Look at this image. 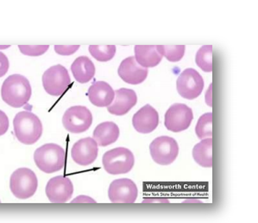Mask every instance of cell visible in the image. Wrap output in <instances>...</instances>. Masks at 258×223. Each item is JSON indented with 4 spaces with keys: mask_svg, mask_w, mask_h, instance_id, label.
Returning a JSON list of instances; mask_svg holds the SVG:
<instances>
[{
    "mask_svg": "<svg viewBox=\"0 0 258 223\" xmlns=\"http://www.w3.org/2000/svg\"><path fill=\"white\" fill-rule=\"evenodd\" d=\"M16 138L24 145H33L42 137V121L30 111L19 112L13 120Z\"/></svg>",
    "mask_w": 258,
    "mask_h": 223,
    "instance_id": "cell-2",
    "label": "cell"
},
{
    "mask_svg": "<svg viewBox=\"0 0 258 223\" xmlns=\"http://www.w3.org/2000/svg\"><path fill=\"white\" fill-rule=\"evenodd\" d=\"M119 128L114 122L106 121L99 124L93 131V139L99 146H108L117 141L119 137Z\"/></svg>",
    "mask_w": 258,
    "mask_h": 223,
    "instance_id": "cell-18",
    "label": "cell"
},
{
    "mask_svg": "<svg viewBox=\"0 0 258 223\" xmlns=\"http://www.w3.org/2000/svg\"><path fill=\"white\" fill-rule=\"evenodd\" d=\"M157 51L162 54V58L171 63H176L181 60L185 54L186 46L185 45H157Z\"/></svg>",
    "mask_w": 258,
    "mask_h": 223,
    "instance_id": "cell-24",
    "label": "cell"
},
{
    "mask_svg": "<svg viewBox=\"0 0 258 223\" xmlns=\"http://www.w3.org/2000/svg\"><path fill=\"white\" fill-rule=\"evenodd\" d=\"M117 74L123 82L128 84L138 85L146 80L149 70L140 66L134 57H130L122 61Z\"/></svg>",
    "mask_w": 258,
    "mask_h": 223,
    "instance_id": "cell-15",
    "label": "cell"
},
{
    "mask_svg": "<svg viewBox=\"0 0 258 223\" xmlns=\"http://www.w3.org/2000/svg\"><path fill=\"white\" fill-rule=\"evenodd\" d=\"M54 51L60 55H71L80 48V45H55Z\"/></svg>",
    "mask_w": 258,
    "mask_h": 223,
    "instance_id": "cell-27",
    "label": "cell"
},
{
    "mask_svg": "<svg viewBox=\"0 0 258 223\" xmlns=\"http://www.w3.org/2000/svg\"><path fill=\"white\" fill-rule=\"evenodd\" d=\"M38 180L35 172L26 167L16 170L10 178V189L18 199H29L36 194Z\"/></svg>",
    "mask_w": 258,
    "mask_h": 223,
    "instance_id": "cell-4",
    "label": "cell"
},
{
    "mask_svg": "<svg viewBox=\"0 0 258 223\" xmlns=\"http://www.w3.org/2000/svg\"><path fill=\"white\" fill-rule=\"evenodd\" d=\"M153 202H157V203H169V201L168 199H166V198H160V197H157V198H155V197H150V198H144V201H143V203H153Z\"/></svg>",
    "mask_w": 258,
    "mask_h": 223,
    "instance_id": "cell-31",
    "label": "cell"
},
{
    "mask_svg": "<svg viewBox=\"0 0 258 223\" xmlns=\"http://www.w3.org/2000/svg\"><path fill=\"white\" fill-rule=\"evenodd\" d=\"M71 202L72 203H81V202H92V203H95L96 202H95V200L91 198L89 196H80L73 200Z\"/></svg>",
    "mask_w": 258,
    "mask_h": 223,
    "instance_id": "cell-30",
    "label": "cell"
},
{
    "mask_svg": "<svg viewBox=\"0 0 258 223\" xmlns=\"http://www.w3.org/2000/svg\"><path fill=\"white\" fill-rule=\"evenodd\" d=\"M71 71L77 82L85 84L94 77L95 66L87 57H80L73 63Z\"/></svg>",
    "mask_w": 258,
    "mask_h": 223,
    "instance_id": "cell-20",
    "label": "cell"
},
{
    "mask_svg": "<svg viewBox=\"0 0 258 223\" xmlns=\"http://www.w3.org/2000/svg\"><path fill=\"white\" fill-rule=\"evenodd\" d=\"M138 195L137 185L129 178L116 179L109 187V199L114 203H134Z\"/></svg>",
    "mask_w": 258,
    "mask_h": 223,
    "instance_id": "cell-11",
    "label": "cell"
},
{
    "mask_svg": "<svg viewBox=\"0 0 258 223\" xmlns=\"http://www.w3.org/2000/svg\"><path fill=\"white\" fill-rule=\"evenodd\" d=\"M92 123L93 115L84 106H71L62 117L64 128L71 133H84L90 128Z\"/></svg>",
    "mask_w": 258,
    "mask_h": 223,
    "instance_id": "cell-8",
    "label": "cell"
},
{
    "mask_svg": "<svg viewBox=\"0 0 258 223\" xmlns=\"http://www.w3.org/2000/svg\"><path fill=\"white\" fill-rule=\"evenodd\" d=\"M88 49L94 59L102 63L111 60L116 54L115 45H90Z\"/></svg>",
    "mask_w": 258,
    "mask_h": 223,
    "instance_id": "cell-25",
    "label": "cell"
},
{
    "mask_svg": "<svg viewBox=\"0 0 258 223\" xmlns=\"http://www.w3.org/2000/svg\"><path fill=\"white\" fill-rule=\"evenodd\" d=\"M46 195L49 202L64 203L69 202L74 193V185L69 178L57 176L51 178L46 185Z\"/></svg>",
    "mask_w": 258,
    "mask_h": 223,
    "instance_id": "cell-12",
    "label": "cell"
},
{
    "mask_svg": "<svg viewBox=\"0 0 258 223\" xmlns=\"http://www.w3.org/2000/svg\"><path fill=\"white\" fill-rule=\"evenodd\" d=\"M98 146L96 141L89 137L80 139L73 145L71 150L73 160L79 165H90L98 157Z\"/></svg>",
    "mask_w": 258,
    "mask_h": 223,
    "instance_id": "cell-13",
    "label": "cell"
},
{
    "mask_svg": "<svg viewBox=\"0 0 258 223\" xmlns=\"http://www.w3.org/2000/svg\"><path fill=\"white\" fill-rule=\"evenodd\" d=\"M34 161L40 171L51 174L63 169L66 151L59 145L49 143L40 146L34 152Z\"/></svg>",
    "mask_w": 258,
    "mask_h": 223,
    "instance_id": "cell-3",
    "label": "cell"
},
{
    "mask_svg": "<svg viewBox=\"0 0 258 223\" xmlns=\"http://www.w3.org/2000/svg\"><path fill=\"white\" fill-rule=\"evenodd\" d=\"M135 58L143 68H153L162 62V55L157 51L156 45H136Z\"/></svg>",
    "mask_w": 258,
    "mask_h": 223,
    "instance_id": "cell-19",
    "label": "cell"
},
{
    "mask_svg": "<svg viewBox=\"0 0 258 223\" xmlns=\"http://www.w3.org/2000/svg\"><path fill=\"white\" fill-rule=\"evenodd\" d=\"M10 68L9 60L6 54L0 51V78L6 76Z\"/></svg>",
    "mask_w": 258,
    "mask_h": 223,
    "instance_id": "cell-29",
    "label": "cell"
},
{
    "mask_svg": "<svg viewBox=\"0 0 258 223\" xmlns=\"http://www.w3.org/2000/svg\"><path fill=\"white\" fill-rule=\"evenodd\" d=\"M32 94L30 82L22 75H12L3 82L1 97L5 102L14 108H20L27 104Z\"/></svg>",
    "mask_w": 258,
    "mask_h": 223,
    "instance_id": "cell-1",
    "label": "cell"
},
{
    "mask_svg": "<svg viewBox=\"0 0 258 223\" xmlns=\"http://www.w3.org/2000/svg\"><path fill=\"white\" fill-rule=\"evenodd\" d=\"M195 63L204 72H212L213 71V46H202L196 54Z\"/></svg>",
    "mask_w": 258,
    "mask_h": 223,
    "instance_id": "cell-22",
    "label": "cell"
},
{
    "mask_svg": "<svg viewBox=\"0 0 258 223\" xmlns=\"http://www.w3.org/2000/svg\"><path fill=\"white\" fill-rule=\"evenodd\" d=\"M192 157L199 165L205 168L213 166V139H202L192 149Z\"/></svg>",
    "mask_w": 258,
    "mask_h": 223,
    "instance_id": "cell-21",
    "label": "cell"
},
{
    "mask_svg": "<svg viewBox=\"0 0 258 223\" xmlns=\"http://www.w3.org/2000/svg\"><path fill=\"white\" fill-rule=\"evenodd\" d=\"M87 96L94 106L105 107L110 106L114 100L115 91L107 82L99 81L93 82L88 89Z\"/></svg>",
    "mask_w": 258,
    "mask_h": 223,
    "instance_id": "cell-17",
    "label": "cell"
},
{
    "mask_svg": "<svg viewBox=\"0 0 258 223\" xmlns=\"http://www.w3.org/2000/svg\"><path fill=\"white\" fill-rule=\"evenodd\" d=\"M212 94H213V84L210 85V87L207 89V94H206V102L210 107L213 106V95Z\"/></svg>",
    "mask_w": 258,
    "mask_h": 223,
    "instance_id": "cell-32",
    "label": "cell"
},
{
    "mask_svg": "<svg viewBox=\"0 0 258 223\" xmlns=\"http://www.w3.org/2000/svg\"><path fill=\"white\" fill-rule=\"evenodd\" d=\"M195 133L200 139L212 138L213 136V113H207L199 119Z\"/></svg>",
    "mask_w": 258,
    "mask_h": 223,
    "instance_id": "cell-23",
    "label": "cell"
},
{
    "mask_svg": "<svg viewBox=\"0 0 258 223\" xmlns=\"http://www.w3.org/2000/svg\"><path fill=\"white\" fill-rule=\"evenodd\" d=\"M132 125L139 133H152L159 125V115L150 105H145L134 115L132 118Z\"/></svg>",
    "mask_w": 258,
    "mask_h": 223,
    "instance_id": "cell-14",
    "label": "cell"
},
{
    "mask_svg": "<svg viewBox=\"0 0 258 223\" xmlns=\"http://www.w3.org/2000/svg\"><path fill=\"white\" fill-rule=\"evenodd\" d=\"M11 45H0V49H6V48H10Z\"/></svg>",
    "mask_w": 258,
    "mask_h": 223,
    "instance_id": "cell-34",
    "label": "cell"
},
{
    "mask_svg": "<svg viewBox=\"0 0 258 223\" xmlns=\"http://www.w3.org/2000/svg\"><path fill=\"white\" fill-rule=\"evenodd\" d=\"M138 102L136 92L129 88H120L115 91L114 100L107 110L111 115L122 116L128 114Z\"/></svg>",
    "mask_w": 258,
    "mask_h": 223,
    "instance_id": "cell-16",
    "label": "cell"
},
{
    "mask_svg": "<svg viewBox=\"0 0 258 223\" xmlns=\"http://www.w3.org/2000/svg\"><path fill=\"white\" fill-rule=\"evenodd\" d=\"M102 163L105 172L111 175L126 174L133 168L135 157L127 148H114L103 155Z\"/></svg>",
    "mask_w": 258,
    "mask_h": 223,
    "instance_id": "cell-5",
    "label": "cell"
},
{
    "mask_svg": "<svg viewBox=\"0 0 258 223\" xmlns=\"http://www.w3.org/2000/svg\"><path fill=\"white\" fill-rule=\"evenodd\" d=\"M183 202L184 203H186V202H188V203H189V202H192V203H194V202H195V203H196V202H198V203H201V202H201V200L194 199V198H192V199L185 200V201H184Z\"/></svg>",
    "mask_w": 258,
    "mask_h": 223,
    "instance_id": "cell-33",
    "label": "cell"
},
{
    "mask_svg": "<svg viewBox=\"0 0 258 223\" xmlns=\"http://www.w3.org/2000/svg\"><path fill=\"white\" fill-rule=\"evenodd\" d=\"M150 152L154 162L161 165L174 163L179 154V145L175 139L168 136H161L151 142Z\"/></svg>",
    "mask_w": 258,
    "mask_h": 223,
    "instance_id": "cell-7",
    "label": "cell"
},
{
    "mask_svg": "<svg viewBox=\"0 0 258 223\" xmlns=\"http://www.w3.org/2000/svg\"><path fill=\"white\" fill-rule=\"evenodd\" d=\"M194 120L192 109L185 104L172 105L165 114V127L173 133H180L190 127Z\"/></svg>",
    "mask_w": 258,
    "mask_h": 223,
    "instance_id": "cell-10",
    "label": "cell"
},
{
    "mask_svg": "<svg viewBox=\"0 0 258 223\" xmlns=\"http://www.w3.org/2000/svg\"><path fill=\"white\" fill-rule=\"evenodd\" d=\"M9 119L7 117L5 112L0 110V136L4 135L7 133L9 129Z\"/></svg>",
    "mask_w": 258,
    "mask_h": 223,
    "instance_id": "cell-28",
    "label": "cell"
},
{
    "mask_svg": "<svg viewBox=\"0 0 258 223\" xmlns=\"http://www.w3.org/2000/svg\"><path fill=\"white\" fill-rule=\"evenodd\" d=\"M48 45H19L22 54L27 57H40L48 51Z\"/></svg>",
    "mask_w": 258,
    "mask_h": 223,
    "instance_id": "cell-26",
    "label": "cell"
},
{
    "mask_svg": "<svg viewBox=\"0 0 258 223\" xmlns=\"http://www.w3.org/2000/svg\"></svg>",
    "mask_w": 258,
    "mask_h": 223,
    "instance_id": "cell-35",
    "label": "cell"
},
{
    "mask_svg": "<svg viewBox=\"0 0 258 223\" xmlns=\"http://www.w3.org/2000/svg\"><path fill=\"white\" fill-rule=\"evenodd\" d=\"M180 96L186 100H195L201 95L204 88V80L194 69H186L180 74L176 82Z\"/></svg>",
    "mask_w": 258,
    "mask_h": 223,
    "instance_id": "cell-9",
    "label": "cell"
},
{
    "mask_svg": "<svg viewBox=\"0 0 258 223\" xmlns=\"http://www.w3.org/2000/svg\"><path fill=\"white\" fill-rule=\"evenodd\" d=\"M42 86L47 94L52 96H61L69 89L71 78L65 67L57 64L46 70L42 75Z\"/></svg>",
    "mask_w": 258,
    "mask_h": 223,
    "instance_id": "cell-6",
    "label": "cell"
}]
</instances>
